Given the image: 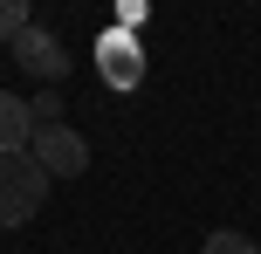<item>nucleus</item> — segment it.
<instances>
[{
	"label": "nucleus",
	"instance_id": "nucleus-1",
	"mask_svg": "<svg viewBox=\"0 0 261 254\" xmlns=\"http://www.w3.org/2000/svg\"><path fill=\"white\" fill-rule=\"evenodd\" d=\"M55 179L41 172L35 158H0V227H28V220H41V200H48Z\"/></svg>",
	"mask_w": 261,
	"mask_h": 254
},
{
	"label": "nucleus",
	"instance_id": "nucleus-2",
	"mask_svg": "<svg viewBox=\"0 0 261 254\" xmlns=\"http://www.w3.org/2000/svg\"><path fill=\"white\" fill-rule=\"evenodd\" d=\"M28 158H35L48 179H83L90 172V145H83V131H69V124H35Z\"/></svg>",
	"mask_w": 261,
	"mask_h": 254
},
{
	"label": "nucleus",
	"instance_id": "nucleus-3",
	"mask_svg": "<svg viewBox=\"0 0 261 254\" xmlns=\"http://www.w3.org/2000/svg\"><path fill=\"white\" fill-rule=\"evenodd\" d=\"M14 62H21L28 76H41V82H62V76H69V55H62V41H55L48 27H35V21H28L21 35H14Z\"/></svg>",
	"mask_w": 261,
	"mask_h": 254
},
{
	"label": "nucleus",
	"instance_id": "nucleus-4",
	"mask_svg": "<svg viewBox=\"0 0 261 254\" xmlns=\"http://www.w3.org/2000/svg\"><path fill=\"white\" fill-rule=\"evenodd\" d=\"M28 145H35V110L0 90V158H21Z\"/></svg>",
	"mask_w": 261,
	"mask_h": 254
},
{
	"label": "nucleus",
	"instance_id": "nucleus-5",
	"mask_svg": "<svg viewBox=\"0 0 261 254\" xmlns=\"http://www.w3.org/2000/svg\"><path fill=\"white\" fill-rule=\"evenodd\" d=\"M199 254H261V247H254V241H248L241 227H213V234H206V247H199Z\"/></svg>",
	"mask_w": 261,
	"mask_h": 254
},
{
	"label": "nucleus",
	"instance_id": "nucleus-6",
	"mask_svg": "<svg viewBox=\"0 0 261 254\" xmlns=\"http://www.w3.org/2000/svg\"><path fill=\"white\" fill-rule=\"evenodd\" d=\"M21 27H28V7L21 0H0V41H14Z\"/></svg>",
	"mask_w": 261,
	"mask_h": 254
}]
</instances>
